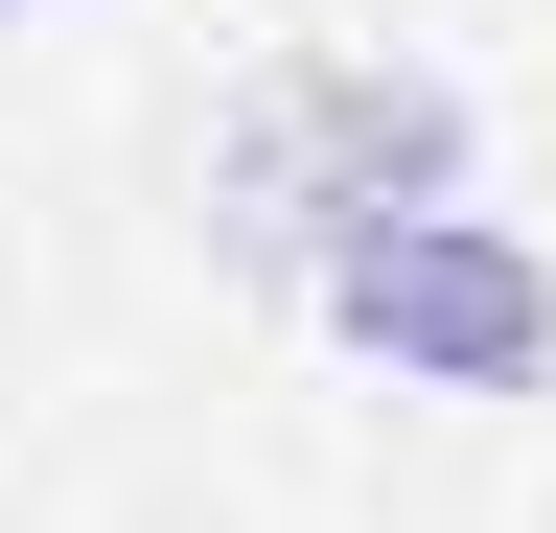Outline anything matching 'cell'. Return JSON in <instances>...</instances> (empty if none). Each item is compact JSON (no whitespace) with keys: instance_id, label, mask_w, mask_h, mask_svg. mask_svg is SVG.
<instances>
[{"instance_id":"1","label":"cell","mask_w":556,"mask_h":533,"mask_svg":"<svg viewBox=\"0 0 556 533\" xmlns=\"http://www.w3.org/2000/svg\"><path fill=\"white\" fill-rule=\"evenodd\" d=\"M417 210H464V93L394 71V47H302V71H255L232 140H208V232L278 255V279H325V255H371Z\"/></svg>"},{"instance_id":"2","label":"cell","mask_w":556,"mask_h":533,"mask_svg":"<svg viewBox=\"0 0 556 533\" xmlns=\"http://www.w3.org/2000/svg\"><path fill=\"white\" fill-rule=\"evenodd\" d=\"M302 302H325L394 394H533V371H556V255L486 232V210H417V232H371V255H325Z\"/></svg>"},{"instance_id":"3","label":"cell","mask_w":556,"mask_h":533,"mask_svg":"<svg viewBox=\"0 0 556 533\" xmlns=\"http://www.w3.org/2000/svg\"><path fill=\"white\" fill-rule=\"evenodd\" d=\"M0 24H24V0H0Z\"/></svg>"}]
</instances>
